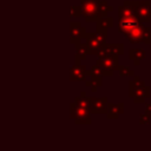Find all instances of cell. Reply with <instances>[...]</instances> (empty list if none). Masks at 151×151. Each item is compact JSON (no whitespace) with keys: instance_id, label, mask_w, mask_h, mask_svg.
Returning <instances> with one entry per match:
<instances>
[{"instance_id":"10","label":"cell","mask_w":151,"mask_h":151,"mask_svg":"<svg viewBox=\"0 0 151 151\" xmlns=\"http://www.w3.org/2000/svg\"><path fill=\"white\" fill-rule=\"evenodd\" d=\"M88 77H90V79H91L92 83H93V85H92V87H91V91L94 93V92H97L98 87H100V86L103 85L104 72H103V70H101L97 64H94V65L88 70Z\"/></svg>"},{"instance_id":"16","label":"cell","mask_w":151,"mask_h":151,"mask_svg":"<svg viewBox=\"0 0 151 151\" xmlns=\"http://www.w3.org/2000/svg\"><path fill=\"white\" fill-rule=\"evenodd\" d=\"M146 58V52L143 48H130L129 50V59L138 66L144 59Z\"/></svg>"},{"instance_id":"14","label":"cell","mask_w":151,"mask_h":151,"mask_svg":"<svg viewBox=\"0 0 151 151\" xmlns=\"http://www.w3.org/2000/svg\"><path fill=\"white\" fill-rule=\"evenodd\" d=\"M74 48H76V55H74V61L76 63H81L87 58V55H91L90 46H88V44L86 41L76 44Z\"/></svg>"},{"instance_id":"25","label":"cell","mask_w":151,"mask_h":151,"mask_svg":"<svg viewBox=\"0 0 151 151\" xmlns=\"http://www.w3.org/2000/svg\"><path fill=\"white\" fill-rule=\"evenodd\" d=\"M145 113H147V114L151 117V103H150V104H146V107H145Z\"/></svg>"},{"instance_id":"4","label":"cell","mask_w":151,"mask_h":151,"mask_svg":"<svg viewBox=\"0 0 151 151\" xmlns=\"http://www.w3.org/2000/svg\"><path fill=\"white\" fill-rule=\"evenodd\" d=\"M96 64L103 70L104 76L111 77L114 71H118L119 67V61H118V55H104L97 59Z\"/></svg>"},{"instance_id":"2","label":"cell","mask_w":151,"mask_h":151,"mask_svg":"<svg viewBox=\"0 0 151 151\" xmlns=\"http://www.w3.org/2000/svg\"><path fill=\"white\" fill-rule=\"evenodd\" d=\"M91 111L79 106L76 101L71 103L70 105V118L74 122V124L78 125H90L92 124V119H91Z\"/></svg>"},{"instance_id":"15","label":"cell","mask_w":151,"mask_h":151,"mask_svg":"<svg viewBox=\"0 0 151 151\" xmlns=\"http://www.w3.org/2000/svg\"><path fill=\"white\" fill-rule=\"evenodd\" d=\"M122 113H124V103L107 104V113H106L107 119H118Z\"/></svg>"},{"instance_id":"9","label":"cell","mask_w":151,"mask_h":151,"mask_svg":"<svg viewBox=\"0 0 151 151\" xmlns=\"http://www.w3.org/2000/svg\"><path fill=\"white\" fill-rule=\"evenodd\" d=\"M140 21L138 20V18L134 17H123L118 19V31L119 33H122L124 37L133 28L136 27Z\"/></svg>"},{"instance_id":"27","label":"cell","mask_w":151,"mask_h":151,"mask_svg":"<svg viewBox=\"0 0 151 151\" xmlns=\"http://www.w3.org/2000/svg\"><path fill=\"white\" fill-rule=\"evenodd\" d=\"M150 1H151V0H150Z\"/></svg>"},{"instance_id":"5","label":"cell","mask_w":151,"mask_h":151,"mask_svg":"<svg viewBox=\"0 0 151 151\" xmlns=\"http://www.w3.org/2000/svg\"><path fill=\"white\" fill-rule=\"evenodd\" d=\"M124 53V45L123 44H119V42H114V44H107L105 42L97 52L96 57L100 58V57H104V55H122Z\"/></svg>"},{"instance_id":"6","label":"cell","mask_w":151,"mask_h":151,"mask_svg":"<svg viewBox=\"0 0 151 151\" xmlns=\"http://www.w3.org/2000/svg\"><path fill=\"white\" fill-rule=\"evenodd\" d=\"M85 27L81 26L80 21H71L70 22V42L72 45H76L80 42L83 38H85L86 34Z\"/></svg>"},{"instance_id":"22","label":"cell","mask_w":151,"mask_h":151,"mask_svg":"<svg viewBox=\"0 0 151 151\" xmlns=\"http://www.w3.org/2000/svg\"><path fill=\"white\" fill-rule=\"evenodd\" d=\"M118 72L122 77H134V71L132 68H129L127 66H124V65H119Z\"/></svg>"},{"instance_id":"13","label":"cell","mask_w":151,"mask_h":151,"mask_svg":"<svg viewBox=\"0 0 151 151\" xmlns=\"http://www.w3.org/2000/svg\"><path fill=\"white\" fill-rule=\"evenodd\" d=\"M137 5H138V1H133V0L124 1L123 5H120L118 7V18L134 17L136 15V11H137Z\"/></svg>"},{"instance_id":"11","label":"cell","mask_w":151,"mask_h":151,"mask_svg":"<svg viewBox=\"0 0 151 151\" xmlns=\"http://www.w3.org/2000/svg\"><path fill=\"white\" fill-rule=\"evenodd\" d=\"M91 98V112L96 114H106L107 113V97H90Z\"/></svg>"},{"instance_id":"23","label":"cell","mask_w":151,"mask_h":151,"mask_svg":"<svg viewBox=\"0 0 151 151\" xmlns=\"http://www.w3.org/2000/svg\"><path fill=\"white\" fill-rule=\"evenodd\" d=\"M70 15L71 18H80L83 17V11H81V6H71L70 7Z\"/></svg>"},{"instance_id":"19","label":"cell","mask_w":151,"mask_h":151,"mask_svg":"<svg viewBox=\"0 0 151 151\" xmlns=\"http://www.w3.org/2000/svg\"><path fill=\"white\" fill-rule=\"evenodd\" d=\"M96 26H97V29H100V31H107L110 27L113 26V18L112 17H101L99 18L97 21H96Z\"/></svg>"},{"instance_id":"8","label":"cell","mask_w":151,"mask_h":151,"mask_svg":"<svg viewBox=\"0 0 151 151\" xmlns=\"http://www.w3.org/2000/svg\"><path fill=\"white\" fill-rule=\"evenodd\" d=\"M88 77V70L81 63H74L70 68V80L71 81H85Z\"/></svg>"},{"instance_id":"26","label":"cell","mask_w":151,"mask_h":151,"mask_svg":"<svg viewBox=\"0 0 151 151\" xmlns=\"http://www.w3.org/2000/svg\"><path fill=\"white\" fill-rule=\"evenodd\" d=\"M149 46H150V48H151V41H150V44H149Z\"/></svg>"},{"instance_id":"17","label":"cell","mask_w":151,"mask_h":151,"mask_svg":"<svg viewBox=\"0 0 151 151\" xmlns=\"http://www.w3.org/2000/svg\"><path fill=\"white\" fill-rule=\"evenodd\" d=\"M151 96V90H150V87L149 86H146V85H144L143 87H140V88H138L134 93H133V96H132V99H133V103H136V104H138V103H145V100L149 98Z\"/></svg>"},{"instance_id":"21","label":"cell","mask_w":151,"mask_h":151,"mask_svg":"<svg viewBox=\"0 0 151 151\" xmlns=\"http://www.w3.org/2000/svg\"><path fill=\"white\" fill-rule=\"evenodd\" d=\"M98 5H99V11H100L101 17H106L109 12L113 11V7L110 6L106 0H98Z\"/></svg>"},{"instance_id":"24","label":"cell","mask_w":151,"mask_h":151,"mask_svg":"<svg viewBox=\"0 0 151 151\" xmlns=\"http://www.w3.org/2000/svg\"><path fill=\"white\" fill-rule=\"evenodd\" d=\"M150 122H151V117L147 114V113H143V114H140V117H139V124L140 125H145V124H150Z\"/></svg>"},{"instance_id":"12","label":"cell","mask_w":151,"mask_h":151,"mask_svg":"<svg viewBox=\"0 0 151 151\" xmlns=\"http://www.w3.org/2000/svg\"><path fill=\"white\" fill-rule=\"evenodd\" d=\"M125 38L131 44H140L144 41V22H139L136 27H133Z\"/></svg>"},{"instance_id":"3","label":"cell","mask_w":151,"mask_h":151,"mask_svg":"<svg viewBox=\"0 0 151 151\" xmlns=\"http://www.w3.org/2000/svg\"><path fill=\"white\" fill-rule=\"evenodd\" d=\"M80 6L83 11V18L86 22H96L100 15L98 0H80Z\"/></svg>"},{"instance_id":"7","label":"cell","mask_w":151,"mask_h":151,"mask_svg":"<svg viewBox=\"0 0 151 151\" xmlns=\"http://www.w3.org/2000/svg\"><path fill=\"white\" fill-rule=\"evenodd\" d=\"M136 17L140 22H149L151 21V1L149 0H140L137 5Z\"/></svg>"},{"instance_id":"1","label":"cell","mask_w":151,"mask_h":151,"mask_svg":"<svg viewBox=\"0 0 151 151\" xmlns=\"http://www.w3.org/2000/svg\"><path fill=\"white\" fill-rule=\"evenodd\" d=\"M107 38V31H100L96 29V32H87L85 34V41L90 46V53L91 55H96L98 50L106 42Z\"/></svg>"},{"instance_id":"20","label":"cell","mask_w":151,"mask_h":151,"mask_svg":"<svg viewBox=\"0 0 151 151\" xmlns=\"http://www.w3.org/2000/svg\"><path fill=\"white\" fill-rule=\"evenodd\" d=\"M74 101H76L79 106L85 107V109H87V110H90V111H91V107H92L91 98L86 96V92L81 91V92H80V94H79V96H77V97L74 98Z\"/></svg>"},{"instance_id":"18","label":"cell","mask_w":151,"mask_h":151,"mask_svg":"<svg viewBox=\"0 0 151 151\" xmlns=\"http://www.w3.org/2000/svg\"><path fill=\"white\" fill-rule=\"evenodd\" d=\"M144 85H145V81L142 80L139 76H134V77L129 81V97L132 98L133 93H134L138 88L143 87Z\"/></svg>"}]
</instances>
